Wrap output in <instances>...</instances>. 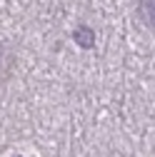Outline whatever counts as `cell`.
I'll return each instance as SVG.
<instances>
[{"mask_svg":"<svg viewBox=\"0 0 155 157\" xmlns=\"http://www.w3.org/2000/svg\"><path fill=\"white\" fill-rule=\"evenodd\" d=\"M78 37H80V40H83V43H85V45H88V43H90V35H88V33H85V30H80V33H78Z\"/></svg>","mask_w":155,"mask_h":157,"instance_id":"1","label":"cell"}]
</instances>
